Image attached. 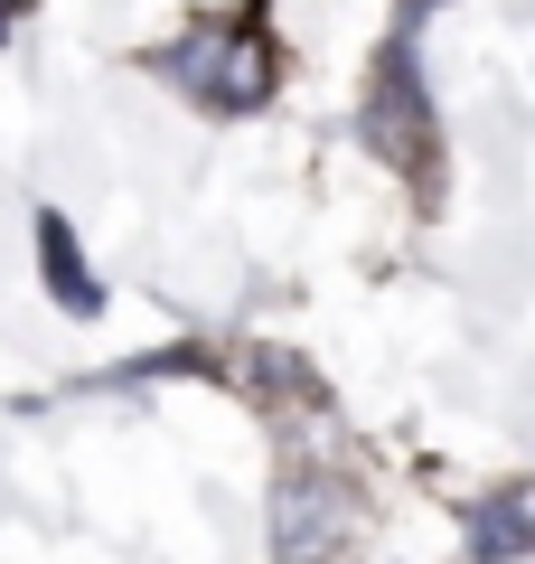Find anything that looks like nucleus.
Segmentation results:
<instances>
[{"label": "nucleus", "mask_w": 535, "mask_h": 564, "mask_svg": "<svg viewBox=\"0 0 535 564\" xmlns=\"http://www.w3.org/2000/svg\"><path fill=\"white\" fill-rule=\"evenodd\" d=\"M367 141H376L385 161H404L414 180H433V113H423V76L414 57H395L376 76V104H367Z\"/></svg>", "instance_id": "3"}, {"label": "nucleus", "mask_w": 535, "mask_h": 564, "mask_svg": "<svg viewBox=\"0 0 535 564\" xmlns=\"http://www.w3.org/2000/svg\"><path fill=\"white\" fill-rule=\"evenodd\" d=\"M39 263H47V292H57L66 311H95V273L76 263V236H66L57 217H39Z\"/></svg>", "instance_id": "4"}, {"label": "nucleus", "mask_w": 535, "mask_h": 564, "mask_svg": "<svg viewBox=\"0 0 535 564\" xmlns=\"http://www.w3.org/2000/svg\"><path fill=\"white\" fill-rule=\"evenodd\" d=\"M348 527H357V499L338 489V470H310V462L282 470V489H273V545H282V564L338 555Z\"/></svg>", "instance_id": "2"}, {"label": "nucleus", "mask_w": 535, "mask_h": 564, "mask_svg": "<svg viewBox=\"0 0 535 564\" xmlns=\"http://www.w3.org/2000/svg\"><path fill=\"white\" fill-rule=\"evenodd\" d=\"M160 76L188 85V95L217 104V113H244V104H263V85H273V47H263L254 29H236V20H207L178 47H160Z\"/></svg>", "instance_id": "1"}]
</instances>
